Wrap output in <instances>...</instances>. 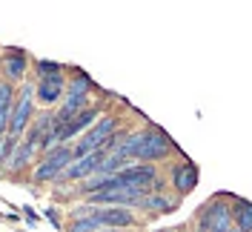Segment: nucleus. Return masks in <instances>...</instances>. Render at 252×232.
I'll list each match as a JSON object with an SVG mask.
<instances>
[{"mask_svg":"<svg viewBox=\"0 0 252 232\" xmlns=\"http://www.w3.org/2000/svg\"><path fill=\"white\" fill-rule=\"evenodd\" d=\"M100 230V224L92 218V212L89 215H75V218H69L66 224H63V230L61 232H97Z\"/></svg>","mask_w":252,"mask_h":232,"instance_id":"nucleus-16","label":"nucleus"},{"mask_svg":"<svg viewBox=\"0 0 252 232\" xmlns=\"http://www.w3.org/2000/svg\"><path fill=\"white\" fill-rule=\"evenodd\" d=\"M6 124H9V112H0V138L6 135Z\"/></svg>","mask_w":252,"mask_h":232,"instance_id":"nucleus-21","label":"nucleus"},{"mask_svg":"<svg viewBox=\"0 0 252 232\" xmlns=\"http://www.w3.org/2000/svg\"><path fill=\"white\" fill-rule=\"evenodd\" d=\"M229 215H232V227L238 232H252V203L247 198H232L229 203Z\"/></svg>","mask_w":252,"mask_h":232,"instance_id":"nucleus-15","label":"nucleus"},{"mask_svg":"<svg viewBox=\"0 0 252 232\" xmlns=\"http://www.w3.org/2000/svg\"><path fill=\"white\" fill-rule=\"evenodd\" d=\"M32 118H34V83H20V92H15V100H12V109H9L6 135L23 138Z\"/></svg>","mask_w":252,"mask_h":232,"instance_id":"nucleus-5","label":"nucleus"},{"mask_svg":"<svg viewBox=\"0 0 252 232\" xmlns=\"http://www.w3.org/2000/svg\"><path fill=\"white\" fill-rule=\"evenodd\" d=\"M226 232H238V230H235V227H229V230H226Z\"/></svg>","mask_w":252,"mask_h":232,"instance_id":"nucleus-24","label":"nucleus"},{"mask_svg":"<svg viewBox=\"0 0 252 232\" xmlns=\"http://www.w3.org/2000/svg\"><path fill=\"white\" fill-rule=\"evenodd\" d=\"M0 75L3 80L9 83H23L26 75H29V52L26 49H17V46H9L0 52Z\"/></svg>","mask_w":252,"mask_h":232,"instance_id":"nucleus-9","label":"nucleus"},{"mask_svg":"<svg viewBox=\"0 0 252 232\" xmlns=\"http://www.w3.org/2000/svg\"><path fill=\"white\" fill-rule=\"evenodd\" d=\"M92 218L109 230H141V218L129 206H92Z\"/></svg>","mask_w":252,"mask_h":232,"instance_id":"nucleus-8","label":"nucleus"},{"mask_svg":"<svg viewBox=\"0 0 252 232\" xmlns=\"http://www.w3.org/2000/svg\"><path fill=\"white\" fill-rule=\"evenodd\" d=\"M232 227L229 203H223V195H212L195 212V232H226Z\"/></svg>","mask_w":252,"mask_h":232,"instance_id":"nucleus-6","label":"nucleus"},{"mask_svg":"<svg viewBox=\"0 0 252 232\" xmlns=\"http://www.w3.org/2000/svg\"><path fill=\"white\" fill-rule=\"evenodd\" d=\"M34 72H37V77L58 75V72H69V66L66 63H58V61H34Z\"/></svg>","mask_w":252,"mask_h":232,"instance_id":"nucleus-18","label":"nucleus"},{"mask_svg":"<svg viewBox=\"0 0 252 232\" xmlns=\"http://www.w3.org/2000/svg\"><path fill=\"white\" fill-rule=\"evenodd\" d=\"M15 92H17L15 83H9V80H3V77H0V112H9V109H12Z\"/></svg>","mask_w":252,"mask_h":232,"instance_id":"nucleus-17","label":"nucleus"},{"mask_svg":"<svg viewBox=\"0 0 252 232\" xmlns=\"http://www.w3.org/2000/svg\"><path fill=\"white\" fill-rule=\"evenodd\" d=\"M34 161H37V149L32 146L29 140L17 138L15 146H12V152H9V158H6V164H3V169H6L9 178H15L17 181L29 166H34Z\"/></svg>","mask_w":252,"mask_h":232,"instance_id":"nucleus-13","label":"nucleus"},{"mask_svg":"<svg viewBox=\"0 0 252 232\" xmlns=\"http://www.w3.org/2000/svg\"><path fill=\"white\" fill-rule=\"evenodd\" d=\"M23 212H26V218H29L32 224H37V221H40V218H37L34 212H32V206H23Z\"/></svg>","mask_w":252,"mask_h":232,"instance_id":"nucleus-22","label":"nucleus"},{"mask_svg":"<svg viewBox=\"0 0 252 232\" xmlns=\"http://www.w3.org/2000/svg\"><path fill=\"white\" fill-rule=\"evenodd\" d=\"M198 181H201V169H198L192 161H187V158L169 166V186L175 189L178 198L195 192V189H198Z\"/></svg>","mask_w":252,"mask_h":232,"instance_id":"nucleus-12","label":"nucleus"},{"mask_svg":"<svg viewBox=\"0 0 252 232\" xmlns=\"http://www.w3.org/2000/svg\"><path fill=\"white\" fill-rule=\"evenodd\" d=\"M112 152H121L126 161H141V164H160L166 158H172L175 152L181 155L178 143H172V138L160 129V126H143V129H129L126 138L121 140L118 149Z\"/></svg>","mask_w":252,"mask_h":232,"instance_id":"nucleus-1","label":"nucleus"},{"mask_svg":"<svg viewBox=\"0 0 252 232\" xmlns=\"http://www.w3.org/2000/svg\"><path fill=\"white\" fill-rule=\"evenodd\" d=\"M115 184L126 186V189H135V192H155V189H166L163 181H160V172L152 164H141V161H132L126 164L121 172H115Z\"/></svg>","mask_w":252,"mask_h":232,"instance_id":"nucleus-3","label":"nucleus"},{"mask_svg":"<svg viewBox=\"0 0 252 232\" xmlns=\"http://www.w3.org/2000/svg\"><path fill=\"white\" fill-rule=\"evenodd\" d=\"M97 232H135V230H109V227H100Z\"/></svg>","mask_w":252,"mask_h":232,"instance_id":"nucleus-23","label":"nucleus"},{"mask_svg":"<svg viewBox=\"0 0 252 232\" xmlns=\"http://www.w3.org/2000/svg\"><path fill=\"white\" fill-rule=\"evenodd\" d=\"M72 143H55L52 149L40 152V158L32 166V184H55L61 178V172L72 161Z\"/></svg>","mask_w":252,"mask_h":232,"instance_id":"nucleus-2","label":"nucleus"},{"mask_svg":"<svg viewBox=\"0 0 252 232\" xmlns=\"http://www.w3.org/2000/svg\"><path fill=\"white\" fill-rule=\"evenodd\" d=\"M66 72H58V75H40L37 83H34V103L40 106H58L63 100V92H66Z\"/></svg>","mask_w":252,"mask_h":232,"instance_id":"nucleus-10","label":"nucleus"},{"mask_svg":"<svg viewBox=\"0 0 252 232\" xmlns=\"http://www.w3.org/2000/svg\"><path fill=\"white\" fill-rule=\"evenodd\" d=\"M103 115V106H97V103H89L86 109H80V112H75L69 121L63 126H55V140L58 143H69V140H75L80 135V132H86L89 126L97 121Z\"/></svg>","mask_w":252,"mask_h":232,"instance_id":"nucleus-7","label":"nucleus"},{"mask_svg":"<svg viewBox=\"0 0 252 232\" xmlns=\"http://www.w3.org/2000/svg\"><path fill=\"white\" fill-rule=\"evenodd\" d=\"M103 149H97V152H86V155H78V158H72L69 161V166L61 172V178L55 181L58 186L63 184H78V181H83L86 175H92L94 169H97V164L103 161Z\"/></svg>","mask_w":252,"mask_h":232,"instance_id":"nucleus-11","label":"nucleus"},{"mask_svg":"<svg viewBox=\"0 0 252 232\" xmlns=\"http://www.w3.org/2000/svg\"><path fill=\"white\" fill-rule=\"evenodd\" d=\"M118 126H121V118H118V115H100V118H97L89 129H86V132H80L75 140H69V143H72V155L78 158V155L103 149L106 138H109Z\"/></svg>","mask_w":252,"mask_h":232,"instance_id":"nucleus-4","label":"nucleus"},{"mask_svg":"<svg viewBox=\"0 0 252 232\" xmlns=\"http://www.w3.org/2000/svg\"><path fill=\"white\" fill-rule=\"evenodd\" d=\"M15 140L12 135H3L0 138V169H3V164H6V158H9V152H12V146H15Z\"/></svg>","mask_w":252,"mask_h":232,"instance_id":"nucleus-19","label":"nucleus"},{"mask_svg":"<svg viewBox=\"0 0 252 232\" xmlns=\"http://www.w3.org/2000/svg\"><path fill=\"white\" fill-rule=\"evenodd\" d=\"M181 206V198L178 195H166V189H155V192H146L141 198V203H138V209H143V212H149V215H169V212H175Z\"/></svg>","mask_w":252,"mask_h":232,"instance_id":"nucleus-14","label":"nucleus"},{"mask_svg":"<svg viewBox=\"0 0 252 232\" xmlns=\"http://www.w3.org/2000/svg\"><path fill=\"white\" fill-rule=\"evenodd\" d=\"M160 232H178V230H160Z\"/></svg>","mask_w":252,"mask_h":232,"instance_id":"nucleus-25","label":"nucleus"},{"mask_svg":"<svg viewBox=\"0 0 252 232\" xmlns=\"http://www.w3.org/2000/svg\"><path fill=\"white\" fill-rule=\"evenodd\" d=\"M46 218H49V221H52V227H55V230H58V232L63 230V221H61V218H58V209H46Z\"/></svg>","mask_w":252,"mask_h":232,"instance_id":"nucleus-20","label":"nucleus"}]
</instances>
